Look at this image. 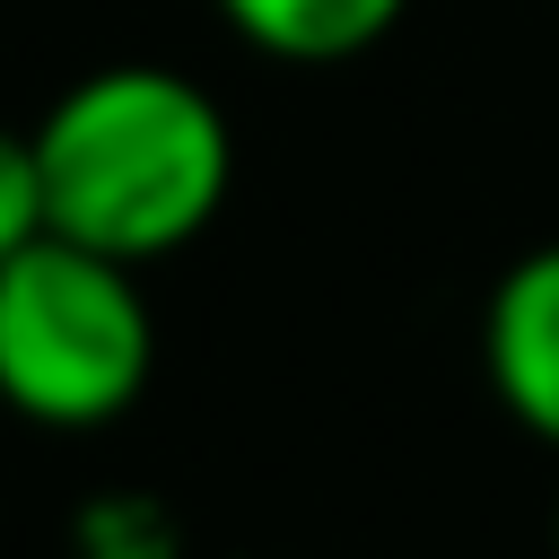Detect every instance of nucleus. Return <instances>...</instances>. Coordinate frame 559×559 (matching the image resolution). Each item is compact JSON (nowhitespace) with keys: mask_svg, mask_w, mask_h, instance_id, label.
<instances>
[{"mask_svg":"<svg viewBox=\"0 0 559 559\" xmlns=\"http://www.w3.org/2000/svg\"><path fill=\"white\" fill-rule=\"evenodd\" d=\"M35 166H44L52 236L148 271L227 210L236 131H227V105L192 70L105 61L44 105Z\"/></svg>","mask_w":559,"mask_h":559,"instance_id":"obj_1","label":"nucleus"},{"mask_svg":"<svg viewBox=\"0 0 559 559\" xmlns=\"http://www.w3.org/2000/svg\"><path fill=\"white\" fill-rule=\"evenodd\" d=\"M157 367V323L140 297V271L70 245V236H35L26 253L0 262V411L52 437H87L114 428Z\"/></svg>","mask_w":559,"mask_h":559,"instance_id":"obj_2","label":"nucleus"},{"mask_svg":"<svg viewBox=\"0 0 559 559\" xmlns=\"http://www.w3.org/2000/svg\"><path fill=\"white\" fill-rule=\"evenodd\" d=\"M480 376L498 411L559 454V236L515 253L480 306Z\"/></svg>","mask_w":559,"mask_h":559,"instance_id":"obj_3","label":"nucleus"},{"mask_svg":"<svg viewBox=\"0 0 559 559\" xmlns=\"http://www.w3.org/2000/svg\"><path fill=\"white\" fill-rule=\"evenodd\" d=\"M227 17V35H245L262 61H288V70H332V61H358L376 52L411 0H210Z\"/></svg>","mask_w":559,"mask_h":559,"instance_id":"obj_4","label":"nucleus"},{"mask_svg":"<svg viewBox=\"0 0 559 559\" xmlns=\"http://www.w3.org/2000/svg\"><path fill=\"white\" fill-rule=\"evenodd\" d=\"M70 559H192V542L157 489H96L70 515Z\"/></svg>","mask_w":559,"mask_h":559,"instance_id":"obj_5","label":"nucleus"},{"mask_svg":"<svg viewBox=\"0 0 559 559\" xmlns=\"http://www.w3.org/2000/svg\"><path fill=\"white\" fill-rule=\"evenodd\" d=\"M44 166H35V131H9L0 122V262L26 253L44 236Z\"/></svg>","mask_w":559,"mask_h":559,"instance_id":"obj_6","label":"nucleus"},{"mask_svg":"<svg viewBox=\"0 0 559 559\" xmlns=\"http://www.w3.org/2000/svg\"><path fill=\"white\" fill-rule=\"evenodd\" d=\"M550 559H559V507H550Z\"/></svg>","mask_w":559,"mask_h":559,"instance_id":"obj_7","label":"nucleus"}]
</instances>
